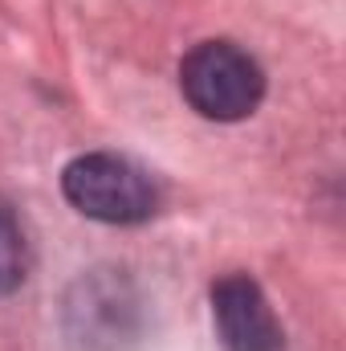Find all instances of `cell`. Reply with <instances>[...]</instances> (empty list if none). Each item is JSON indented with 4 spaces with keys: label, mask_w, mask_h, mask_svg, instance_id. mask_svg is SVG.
I'll use <instances>...</instances> for the list:
<instances>
[{
    "label": "cell",
    "mask_w": 346,
    "mask_h": 351,
    "mask_svg": "<svg viewBox=\"0 0 346 351\" xmlns=\"http://www.w3.org/2000/svg\"><path fill=\"white\" fill-rule=\"evenodd\" d=\"M179 90L196 114L212 123H241L265 98V74L257 58L245 53L241 45L200 41L179 66Z\"/></svg>",
    "instance_id": "6da1fadb"
},
{
    "label": "cell",
    "mask_w": 346,
    "mask_h": 351,
    "mask_svg": "<svg viewBox=\"0 0 346 351\" xmlns=\"http://www.w3.org/2000/svg\"><path fill=\"white\" fill-rule=\"evenodd\" d=\"M62 192L82 217L102 225H139L159 204L151 176L110 152H90L70 160L62 172Z\"/></svg>",
    "instance_id": "7a4b0ae2"
},
{
    "label": "cell",
    "mask_w": 346,
    "mask_h": 351,
    "mask_svg": "<svg viewBox=\"0 0 346 351\" xmlns=\"http://www.w3.org/2000/svg\"><path fill=\"white\" fill-rule=\"evenodd\" d=\"M139 294L122 269L82 274L66 298V339L74 351H122L139 339Z\"/></svg>",
    "instance_id": "3957f363"
},
{
    "label": "cell",
    "mask_w": 346,
    "mask_h": 351,
    "mask_svg": "<svg viewBox=\"0 0 346 351\" xmlns=\"http://www.w3.org/2000/svg\"><path fill=\"white\" fill-rule=\"evenodd\" d=\"M212 319L228 351H281L273 306L249 274H224L212 286Z\"/></svg>",
    "instance_id": "277c9868"
},
{
    "label": "cell",
    "mask_w": 346,
    "mask_h": 351,
    "mask_svg": "<svg viewBox=\"0 0 346 351\" xmlns=\"http://www.w3.org/2000/svg\"><path fill=\"white\" fill-rule=\"evenodd\" d=\"M29 274V241L8 204H0V294H12Z\"/></svg>",
    "instance_id": "5b68a950"
}]
</instances>
